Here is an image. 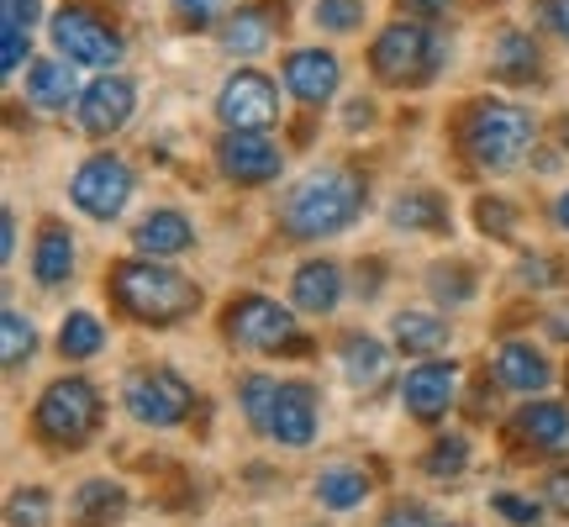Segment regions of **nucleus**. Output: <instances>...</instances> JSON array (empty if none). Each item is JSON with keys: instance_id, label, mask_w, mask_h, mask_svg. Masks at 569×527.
Wrapping results in <instances>:
<instances>
[{"instance_id": "obj_1", "label": "nucleus", "mask_w": 569, "mask_h": 527, "mask_svg": "<svg viewBox=\"0 0 569 527\" xmlns=\"http://www.w3.org/2000/svg\"><path fill=\"white\" fill-rule=\"evenodd\" d=\"M111 296H117V306H122L132 322H148V327H169L201 306V290L184 280L180 269L153 264V259L117 264L111 269Z\"/></svg>"}, {"instance_id": "obj_2", "label": "nucleus", "mask_w": 569, "mask_h": 527, "mask_svg": "<svg viewBox=\"0 0 569 527\" xmlns=\"http://www.w3.org/2000/svg\"><path fill=\"white\" fill-rule=\"evenodd\" d=\"M365 206V180L353 169H317L284 196V232L290 238H332Z\"/></svg>"}, {"instance_id": "obj_3", "label": "nucleus", "mask_w": 569, "mask_h": 527, "mask_svg": "<svg viewBox=\"0 0 569 527\" xmlns=\"http://www.w3.org/2000/svg\"><path fill=\"white\" fill-rule=\"evenodd\" d=\"M32 422H38L42 444L53 448H84L90 444V432L101 427V396L90 380L80 375H69V380H53V386L42 390L38 411H32Z\"/></svg>"}, {"instance_id": "obj_4", "label": "nucleus", "mask_w": 569, "mask_h": 527, "mask_svg": "<svg viewBox=\"0 0 569 527\" xmlns=\"http://www.w3.org/2000/svg\"><path fill=\"white\" fill-rule=\"evenodd\" d=\"M465 148L486 169H507L532 148V117L511 101H480L465 117Z\"/></svg>"}, {"instance_id": "obj_5", "label": "nucleus", "mask_w": 569, "mask_h": 527, "mask_svg": "<svg viewBox=\"0 0 569 527\" xmlns=\"http://www.w3.org/2000/svg\"><path fill=\"white\" fill-rule=\"evenodd\" d=\"M369 63L386 84H427L443 63V42L432 38L422 21H390L369 48Z\"/></svg>"}, {"instance_id": "obj_6", "label": "nucleus", "mask_w": 569, "mask_h": 527, "mask_svg": "<svg viewBox=\"0 0 569 527\" xmlns=\"http://www.w3.org/2000/svg\"><path fill=\"white\" fill-rule=\"evenodd\" d=\"M227 338H232V348H248V354H290L296 317H290V306L269 301V296H243L227 311Z\"/></svg>"}, {"instance_id": "obj_7", "label": "nucleus", "mask_w": 569, "mask_h": 527, "mask_svg": "<svg viewBox=\"0 0 569 527\" xmlns=\"http://www.w3.org/2000/svg\"><path fill=\"white\" fill-rule=\"evenodd\" d=\"M122 401L142 427H180L196 406V390L174 369H138V375H127Z\"/></svg>"}, {"instance_id": "obj_8", "label": "nucleus", "mask_w": 569, "mask_h": 527, "mask_svg": "<svg viewBox=\"0 0 569 527\" xmlns=\"http://www.w3.org/2000/svg\"><path fill=\"white\" fill-rule=\"evenodd\" d=\"M53 48L69 63H90V69H106V74H111V63L122 59V38L90 6H63L53 17Z\"/></svg>"}, {"instance_id": "obj_9", "label": "nucleus", "mask_w": 569, "mask_h": 527, "mask_svg": "<svg viewBox=\"0 0 569 527\" xmlns=\"http://www.w3.org/2000/svg\"><path fill=\"white\" fill-rule=\"evenodd\" d=\"M217 117H222L227 132H264L280 117V96H274V80L259 74V69H238L227 74L222 96H217Z\"/></svg>"}, {"instance_id": "obj_10", "label": "nucleus", "mask_w": 569, "mask_h": 527, "mask_svg": "<svg viewBox=\"0 0 569 527\" xmlns=\"http://www.w3.org/2000/svg\"><path fill=\"white\" fill-rule=\"evenodd\" d=\"M69 196H74L80 211L111 222V217H122V206L132 201V169H127L117 153H96V159H84L80 169H74Z\"/></svg>"}, {"instance_id": "obj_11", "label": "nucleus", "mask_w": 569, "mask_h": 527, "mask_svg": "<svg viewBox=\"0 0 569 527\" xmlns=\"http://www.w3.org/2000/svg\"><path fill=\"white\" fill-rule=\"evenodd\" d=\"M259 432L274 438V444H284V448H306L317 438V390L301 386V380L274 386V401H269Z\"/></svg>"}, {"instance_id": "obj_12", "label": "nucleus", "mask_w": 569, "mask_h": 527, "mask_svg": "<svg viewBox=\"0 0 569 527\" xmlns=\"http://www.w3.org/2000/svg\"><path fill=\"white\" fill-rule=\"evenodd\" d=\"M74 106H80V127L90 138H111V132H122V127L132 122L138 90H132V80H122V74H101L96 84H84V96Z\"/></svg>"}, {"instance_id": "obj_13", "label": "nucleus", "mask_w": 569, "mask_h": 527, "mask_svg": "<svg viewBox=\"0 0 569 527\" xmlns=\"http://www.w3.org/2000/svg\"><path fill=\"white\" fill-rule=\"evenodd\" d=\"M217 169L238 185H269L280 180V148L264 132H227L217 142Z\"/></svg>"}, {"instance_id": "obj_14", "label": "nucleus", "mask_w": 569, "mask_h": 527, "mask_svg": "<svg viewBox=\"0 0 569 527\" xmlns=\"http://www.w3.org/2000/svg\"><path fill=\"white\" fill-rule=\"evenodd\" d=\"M338 80H343V63H338V53H327V48H296L284 59V90L306 106L332 101Z\"/></svg>"}, {"instance_id": "obj_15", "label": "nucleus", "mask_w": 569, "mask_h": 527, "mask_svg": "<svg viewBox=\"0 0 569 527\" xmlns=\"http://www.w3.org/2000/svg\"><path fill=\"white\" fill-rule=\"evenodd\" d=\"M453 396H459V369L453 365H417L401 380V401H407V411L417 422H438L453 406Z\"/></svg>"}, {"instance_id": "obj_16", "label": "nucleus", "mask_w": 569, "mask_h": 527, "mask_svg": "<svg viewBox=\"0 0 569 527\" xmlns=\"http://www.w3.org/2000/svg\"><path fill=\"white\" fill-rule=\"evenodd\" d=\"M511 432H517L532 454H569V411L559 401H528L517 411Z\"/></svg>"}, {"instance_id": "obj_17", "label": "nucleus", "mask_w": 569, "mask_h": 527, "mask_svg": "<svg viewBox=\"0 0 569 527\" xmlns=\"http://www.w3.org/2000/svg\"><path fill=\"white\" fill-rule=\"evenodd\" d=\"M343 301V269L332 259H311L296 269V280H290V306H301L311 317H327V311H338Z\"/></svg>"}, {"instance_id": "obj_18", "label": "nucleus", "mask_w": 569, "mask_h": 527, "mask_svg": "<svg viewBox=\"0 0 569 527\" xmlns=\"http://www.w3.org/2000/svg\"><path fill=\"white\" fill-rule=\"evenodd\" d=\"M84 90L74 80V63L69 59H38L27 69V101L38 111H63L69 101H80Z\"/></svg>"}, {"instance_id": "obj_19", "label": "nucleus", "mask_w": 569, "mask_h": 527, "mask_svg": "<svg viewBox=\"0 0 569 527\" xmlns=\"http://www.w3.org/2000/svg\"><path fill=\"white\" fill-rule=\"evenodd\" d=\"M122 511H127V490L117 480H84L69 496V523L74 527H111L122 523Z\"/></svg>"}, {"instance_id": "obj_20", "label": "nucleus", "mask_w": 569, "mask_h": 527, "mask_svg": "<svg viewBox=\"0 0 569 527\" xmlns=\"http://www.w3.org/2000/svg\"><path fill=\"white\" fill-rule=\"evenodd\" d=\"M496 380L507 390H517V396H532V390L549 386V359L532 344H507L496 354Z\"/></svg>"}, {"instance_id": "obj_21", "label": "nucleus", "mask_w": 569, "mask_h": 527, "mask_svg": "<svg viewBox=\"0 0 569 527\" xmlns=\"http://www.w3.org/2000/svg\"><path fill=\"white\" fill-rule=\"evenodd\" d=\"M32 275L38 285H63L74 275V238L63 222H42L38 248H32Z\"/></svg>"}, {"instance_id": "obj_22", "label": "nucleus", "mask_w": 569, "mask_h": 527, "mask_svg": "<svg viewBox=\"0 0 569 527\" xmlns=\"http://www.w3.org/2000/svg\"><path fill=\"white\" fill-rule=\"evenodd\" d=\"M132 243H138L142 253L163 259V253H184V248L196 243V232H190V222H184L180 211H148V217L132 227Z\"/></svg>"}, {"instance_id": "obj_23", "label": "nucleus", "mask_w": 569, "mask_h": 527, "mask_svg": "<svg viewBox=\"0 0 569 527\" xmlns=\"http://www.w3.org/2000/svg\"><path fill=\"white\" fill-rule=\"evenodd\" d=\"M269 32H274V21H269L264 6H243V11H232L222 21V48L238 53V59H253V53L269 48Z\"/></svg>"}, {"instance_id": "obj_24", "label": "nucleus", "mask_w": 569, "mask_h": 527, "mask_svg": "<svg viewBox=\"0 0 569 527\" xmlns=\"http://www.w3.org/2000/svg\"><path fill=\"white\" fill-rule=\"evenodd\" d=\"M490 74L501 84H522L538 74V42L528 32H501L496 38V53H490Z\"/></svg>"}, {"instance_id": "obj_25", "label": "nucleus", "mask_w": 569, "mask_h": 527, "mask_svg": "<svg viewBox=\"0 0 569 527\" xmlns=\"http://www.w3.org/2000/svg\"><path fill=\"white\" fill-rule=\"evenodd\" d=\"M390 222L401 227V232H443L448 211H443V201H438L432 190H407V196H396V201H390Z\"/></svg>"}, {"instance_id": "obj_26", "label": "nucleus", "mask_w": 569, "mask_h": 527, "mask_svg": "<svg viewBox=\"0 0 569 527\" xmlns=\"http://www.w3.org/2000/svg\"><path fill=\"white\" fill-rule=\"evenodd\" d=\"M396 344L407 348V354H438L448 344V322L443 317H432V311H396Z\"/></svg>"}, {"instance_id": "obj_27", "label": "nucleus", "mask_w": 569, "mask_h": 527, "mask_svg": "<svg viewBox=\"0 0 569 527\" xmlns=\"http://www.w3.org/2000/svg\"><path fill=\"white\" fill-rule=\"evenodd\" d=\"M365 496H369V475L353 465H332V469H322V480H317V501H322L327 511L359 507Z\"/></svg>"}, {"instance_id": "obj_28", "label": "nucleus", "mask_w": 569, "mask_h": 527, "mask_svg": "<svg viewBox=\"0 0 569 527\" xmlns=\"http://www.w3.org/2000/svg\"><path fill=\"white\" fill-rule=\"evenodd\" d=\"M386 369H390V348L386 344H375V338H348L343 375L353 380V386H359V390L380 386V380H386Z\"/></svg>"}, {"instance_id": "obj_29", "label": "nucleus", "mask_w": 569, "mask_h": 527, "mask_svg": "<svg viewBox=\"0 0 569 527\" xmlns=\"http://www.w3.org/2000/svg\"><path fill=\"white\" fill-rule=\"evenodd\" d=\"M106 344V327L90 317V311H74V317H63L59 327V348H63V359H96Z\"/></svg>"}, {"instance_id": "obj_30", "label": "nucleus", "mask_w": 569, "mask_h": 527, "mask_svg": "<svg viewBox=\"0 0 569 527\" xmlns=\"http://www.w3.org/2000/svg\"><path fill=\"white\" fill-rule=\"evenodd\" d=\"M32 348H38V332H32V322H27L21 311H11V306H6V311H0V359L17 369L21 359L32 354Z\"/></svg>"}, {"instance_id": "obj_31", "label": "nucleus", "mask_w": 569, "mask_h": 527, "mask_svg": "<svg viewBox=\"0 0 569 527\" xmlns=\"http://www.w3.org/2000/svg\"><path fill=\"white\" fill-rule=\"evenodd\" d=\"M465 465H469V444L459 438V432H443L422 459V469L432 475V480H453V475H465Z\"/></svg>"}, {"instance_id": "obj_32", "label": "nucleus", "mask_w": 569, "mask_h": 527, "mask_svg": "<svg viewBox=\"0 0 569 527\" xmlns=\"http://www.w3.org/2000/svg\"><path fill=\"white\" fill-rule=\"evenodd\" d=\"M427 290H432V301L459 306V301H469V296H475V280H469L465 264H438V269L427 275Z\"/></svg>"}, {"instance_id": "obj_33", "label": "nucleus", "mask_w": 569, "mask_h": 527, "mask_svg": "<svg viewBox=\"0 0 569 527\" xmlns=\"http://www.w3.org/2000/svg\"><path fill=\"white\" fill-rule=\"evenodd\" d=\"M6 517H11V527H48L53 496H48V490H17L11 507H6Z\"/></svg>"}, {"instance_id": "obj_34", "label": "nucleus", "mask_w": 569, "mask_h": 527, "mask_svg": "<svg viewBox=\"0 0 569 527\" xmlns=\"http://www.w3.org/2000/svg\"><path fill=\"white\" fill-rule=\"evenodd\" d=\"M365 21V0H317V27L322 32H353Z\"/></svg>"}, {"instance_id": "obj_35", "label": "nucleus", "mask_w": 569, "mask_h": 527, "mask_svg": "<svg viewBox=\"0 0 569 527\" xmlns=\"http://www.w3.org/2000/svg\"><path fill=\"white\" fill-rule=\"evenodd\" d=\"M475 222H480V232H486V238H511L517 211H511L507 201H496V196H480V201H475Z\"/></svg>"}, {"instance_id": "obj_36", "label": "nucleus", "mask_w": 569, "mask_h": 527, "mask_svg": "<svg viewBox=\"0 0 569 527\" xmlns=\"http://www.w3.org/2000/svg\"><path fill=\"white\" fill-rule=\"evenodd\" d=\"M490 511H501L507 523H517V527H538L543 523V507L538 501H528V496H517V490H496L490 496Z\"/></svg>"}, {"instance_id": "obj_37", "label": "nucleus", "mask_w": 569, "mask_h": 527, "mask_svg": "<svg viewBox=\"0 0 569 527\" xmlns=\"http://www.w3.org/2000/svg\"><path fill=\"white\" fill-rule=\"evenodd\" d=\"M274 386H280V380H264V375H248V380H243V390H238V396H243V411H248V422H253V427L264 422L269 401H274Z\"/></svg>"}, {"instance_id": "obj_38", "label": "nucleus", "mask_w": 569, "mask_h": 527, "mask_svg": "<svg viewBox=\"0 0 569 527\" xmlns=\"http://www.w3.org/2000/svg\"><path fill=\"white\" fill-rule=\"evenodd\" d=\"M42 17V0H0V27L11 32H32Z\"/></svg>"}, {"instance_id": "obj_39", "label": "nucleus", "mask_w": 569, "mask_h": 527, "mask_svg": "<svg viewBox=\"0 0 569 527\" xmlns=\"http://www.w3.org/2000/svg\"><path fill=\"white\" fill-rule=\"evenodd\" d=\"M227 11V0H174V17L180 27H211Z\"/></svg>"}, {"instance_id": "obj_40", "label": "nucleus", "mask_w": 569, "mask_h": 527, "mask_svg": "<svg viewBox=\"0 0 569 527\" xmlns=\"http://www.w3.org/2000/svg\"><path fill=\"white\" fill-rule=\"evenodd\" d=\"M27 42H32V32H11V27H0V69H6V74H17L21 69Z\"/></svg>"}, {"instance_id": "obj_41", "label": "nucleus", "mask_w": 569, "mask_h": 527, "mask_svg": "<svg viewBox=\"0 0 569 527\" xmlns=\"http://www.w3.org/2000/svg\"><path fill=\"white\" fill-rule=\"evenodd\" d=\"M380 527H432V517H427V507H417V501H407V507H390L386 523Z\"/></svg>"}, {"instance_id": "obj_42", "label": "nucleus", "mask_w": 569, "mask_h": 527, "mask_svg": "<svg viewBox=\"0 0 569 527\" xmlns=\"http://www.w3.org/2000/svg\"><path fill=\"white\" fill-rule=\"evenodd\" d=\"M401 11H411V17H422V21H438V17H448V6L453 0H396Z\"/></svg>"}, {"instance_id": "obj_43", "label": "nucleus", "mask_w": 569, "mask_h": 527, "mask_svg": "<svg viewBox=\"0 0 569 527\" xmlns=\"http://www.w3.org/2000/svg\"><path fill=\"white\" fill-rule=\"evenodd\" d=\"M549 507H559L569 517V469H553L549 475Z\"/></svg>"}, {"instance_id": "obj_44", "label": "nucleus", "mask_w": 569, "mask_h": 527, "mask_svg": "<svg viewBox=\"0 0 569 527\" xmlns=\"http://www.w3.org/2000/svg\"><path fill=\"white\" fill-rule=\"evenodd\" d=\"M543 17H549V27L569 42V0H549V6H543Z\"/></svg>"}, {"instance_id": "obj_45", "label": "nucleus", "mask_w": 569, "mask_h": 527, "mask_svg": "<svg viewBox=\"0 0 569 527\" xmlns=\"http://www.w3.org/2000/svg\"><path fill=\"white\" fill-rule=\"evenodd\" d=\"M0 248H6V259L17 253V217H11V211L0 217Z\"/></svg>"}, {"instance_id": "obj_46", "label": "nucleus", "mask_w": 569, "mask_h": 527, "mask_svg": "<svg viewBox=\"0 0 569 527\" xmlns=\"http://www.w3.org/2000/svg\"><path fill=\"white\" fill-rule=\"evenodd\" d=\"M553 217H559V227H565V232H569V190H565V196H559V206H553Z\"/></svg>"}, {"instance_id": "obj_47", "label": "nucleus", "mask_w": 569, "mask_h": 527, "mask_svg": "<svg viewBox=\"0 0 569 527\" xmlns=\"http://www.w3.org/2000/svg\"><path fill=\"white\" fill-rule=\"evenodd\" d=\"M559 132H565V148H569V122H565V127H559Z\"/></svg>"}]
</instances>
